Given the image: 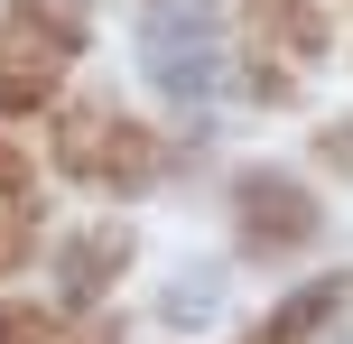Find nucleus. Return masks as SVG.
<instances>
[{
  "instance_id": "obj_1",
  "label": "nucleus",
  "mask_w": 353,
  "mask_h": 344,
  "mask_svg": "<svg viewBox=\"0 0 353 344\" xmlns=\"http://www.w3.org/2000/svg\"><path fill=\"white\" fill-rule=\"evenodd\" d=\"M149 65L168 74L176 103H205L223 74V10L214 0H159L149 10Z\"/></svg>"
},
{
  "instance_id": "obj_2",
  "label": "nucleus",
  "mask_w": 353,
  "mask_h": 344,
  "mask_svg": "<svg viewBox=\"0 0 353 344\" xmlns=\"http://www.w3.org/2000/svg\"><path fill=\"white\" fill-rule=\"evenodd\" d=\"M65 56H74V19L65 10H10V28H0V103L28 112L37 93H56Z\"/></svg>"
},
{
  "instance_id": "obj_3",
  "label": "nucleus",
  "mask_w": 353,
  "mask_h": 344,
  "mask_svg": "<svg viewBox=\"0 0 353 344\" xmlns=\"http://www.w3.org/2000/svg\"><path fill=\"white\" fill-rule=\"evenodd\" d=\"M140 149V130H121V121H93V149H65L84 177H112V186H140L149 177V159H130Z\"/></svg>"
},
{
  "instance_id": "obj_4",
  "label": "nucleus",
  "mask_w": 353,
  "mask_h": 344,
  "mask_svg": "<svg viewBox=\"0 0 353 344\" xmlns=\"http://www.w3.org/2000/svg\"><path fill=\"white\" fill-rule=\"evenodd\" d=\"M242 205H251V214H270V223H261V242H288V233L307 223V205L288 196V186H270V177H251V186H242Z\"/></svg>"
}]
</instances>
